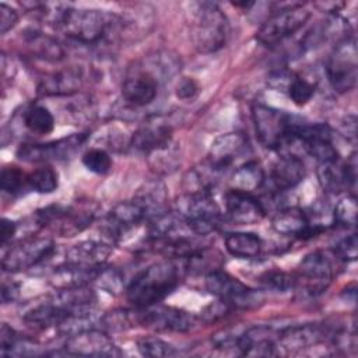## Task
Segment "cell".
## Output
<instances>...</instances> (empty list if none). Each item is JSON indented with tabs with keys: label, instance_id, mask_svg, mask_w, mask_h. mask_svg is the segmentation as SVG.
I'll return each mask as SVG.
<instances>
[{
	"label": "cell",
	"instance_id": "obj_33",
	"mask_svg": "<svg viewBox=\"0 0 358 358\" xmlns=\"http://www.w3.org/2000/svg\"><path fill=\"white\" fill-rule=\"evenodd\" d=\"M24 126L35 134H48L55 129V117L50 110L42 105H34L24 112Z\"/></svg>",
	"mask_w": 358,
	"mask_h": 358
},
{
	"label": "cell",
	"instance_id": "obj_29",
	"mask_svg": "<svg viewBox=\"0 0 358 358\" xmlns=\"http://www.w3.org/2000/svg\"><path fill=\"white\" fill-rule=\"evenodd\" d=\"M222 172L215 169L207 159L192 168L183 176L185 193H211V189L217 185Z\"/></svg>",
	"mask_w": 358,
	"mask_h": 358
},
{
	"label": "cell",
	"instance_id": "obj_6",
	"mask_svg": "<svg viewBox=\"0 0 358 358\" xmlns=\"http://www.w3.org/2000/svg\"><path fill=\"white\" fill-rule=\"evenodd\" d=\"M252 120L259 141L270 150H278L291 141L295 117L267 105L252 106Z\"/></svg>",
	"mask_w": 358,
	"mask_h": 358
},
{
	"label": "cell",
	"instance_id": "obj_2",
	"mask_svg": "<svg viewBox=\"0 0 358 358\" xmlns=\"http://www.w3.org/2000/svg\"><path fill=\"white\" fill-rule=\"evenodd\" d=\"M122 20L112 13L95 8H66L57 27L80 43L95 45L117 34Z\"/></svg>",
	"mask_w": 358,
	"mask_h": 358
},
{
	"label": "cell",
	"instance_id": "obj_47",
	"mask_svg": "<svg viewBox=\"0 0 358 358\" xmlns=\"http://www.w3.org/2000/svg\"><path fill=\"white\" fill-rule=\"evenodd\" d=\"M199 91L197 84L192 78H183L176 87V95L182 99H192Z\"/></svg>",
	"mask_w": 358,
	"mask_h": 358
},
{
	"label": "cell",
	"instance_id": "obj_26",
	"mask_svg": "<svg viewBox=\"0 0 358 358\" xmlns=\"http://www.w3.org/2000/svg\"><path fill=\"white\" fill-rule=\"evenodd\" d=\"M305 178V165L296 155L280 157L270 169V179L275 190L285 192L299 185Z\"/></svg>",
	"mask_w": 358,
	"mask_h": 358
},
{
	"label": "cell",
	"instance_id": "obj_27",
	"mask_svg": "<svg viewBox=\"0 0 358 358\" xmlns=\"http://www.w3.org/2000/svg\"><path fill=\"white\" fill-rule=\"evenodd\" d=\"M270 329L257 326L248 329L245 333L239 334L236 351L246 357H271L277 355V345L270 334Z\"/></svg>",
	"mask_w": 358,
	"mask_h": 358
},
{
	"label": "cell",
	"instance_id": "obj_28",
	"mask_svg": "<svg viewBox=\"0 0 358 358\" xmlns=\"http://www.w3.org/2000/svg\"><path fill=\"white\" fill-rule=\"evenodd\" d=\"M110 253L112 248L109 243L101 241H83L66 252V262L90 267H101L105 264Z\"/></svg>",
	"mask_w": 358,
	"mask_h": 358
},
{
	"label": "cell",
	"instance_id": "obj_40",
	"mask_svg": "<svg viewBox=\"0 0 358 358\" xmlns=\"http://www.w3.org/2000/svg\"><path fill=\"white\" fill-rule=\"evenodd\" d=\"M27 178H28V175H25L18 166H14V165L4 166L1 171V176H0L1 189L6 193L15 194V193L21 192L22 189L28 187Z\"/></svg>",
	"mask_w": 358,
	"mask_h": 358
},
{
	"label": "cell",
	"instance_id": "obj_11",
	"mask_svg": "<svg viewBox=\"0 0 358 358\" xmlns=\"http://www.w3.org/2000/svg\"><path fill=\"white\" fill-rule=\"evenodd\" d=\"M87 133H76L50 143L22 144L17 150V157L25 162H48L63 161L74 155L87 141Z\"/></svg>",
	"mask_w": 358,
	"mask_h": 358
},
{
	"label": "cell",
	"instance_id": "obj_14",
	"mask_svg": "<svg viewBox=\"0 0 358 358\" xmlns=\"http://www.w3.org/2000/svg\"><path fill=\"white\" fill-rule=\"evenodd\" d=\"M138 322L141 326L159 331L185 333L194 327L196 316L172 306H150L138 308Z\"/></svg>",
	"mask_w": 358,
	"mask_h": 358
},
{
	"label": "cell",
	"instance_id": "obj_25",
	"mask_svg": "<svg viewBox=\"0 0 358 358\" xmlns=\"http://www.w3.org/2000/svg\"><path fill=\"white\" fill-rule=\"evenodd\" d=\"M101 267H90V266L64 262L62 266L53 270V273L50 274L49 282L56 289L88 285L90 282H95Z\"/></svg>",
	"mask_w": 358,
	"mask_h": 358
},
{
	"label": "cell",
	"instance_id": "obj_41",
	"mask_svg": "<svg viewBox=\"0 0 358 358\" xmlns=\"http://www.w3.org/2000/svg\"><path fill=\"white\" fill-rule=\"evenodd\" d=\"M260 282L268 288L278 292H285L288 289L295 288V277L294 274L281 271V270H270L266 271L260 277Z\"/></svg>",
	"mask_w": 358,
	"mask_h": 358
},
{
	"label": "cell",
	"instance_id": "obj_42",
	"mask_svg": "<svg viewBox=\"0 0 358 358\" xmlns=\"http://www.w3.org/2000/svg\"><path fill=\"white\" fill-rule=\"evenodd\" d=\"M95 282L110 294H117L123 288V275L115 267L102 266Z\"/></svg>",
	"mask_w": 358,
	"mask_h": 358
},
{
	"label": "cell",
	"instance_id": "obj_12",
	"mask_svg": "<svg viewBox=\"0 0 358 358\" xmlns=\"http://www.w3.org/2000/svg\"><path fill=\"white\" fill-rule=\"evenodd\" d=\"M204 284L210 294L228 302L232 308H246L256 302L253 289L221 268L207 273Z\"/></svg>",
	"mask_w": 358,
	"mask_h": 358
},
{
	"label": "cell",
	"instance_id": "obj_9",
	"mask_svg": "<svg viewBox=\"0 0 358 358\" xmlns=\"http://www.w3.org/2000/svg\"><path fill=\"white\" fill-rule=\"evenodd\" d=\"M55 252V242L48 236L32 235L11 245L1 257L4 271L15 273L31 268Z\"/></svg>",
	"mask_w": 358,
	"mask_h": 358
},
{
	"label": "cell",
	"instance_id": "obj_20",
	"mask_svg": "<svg viewBox=\"0 0 358 358\" xmlns=\"http://www.w3.org/2000/svg\"><path fill=\"white\" fill-rule=\"evenodd\" d=\"M84 83V70L80 66H69L41 78L38 92L45 96H69L78 92Z\"/></svg>",
	"mask_w": 358,
	"mask_h": 358
},
{
	"label": "cell",
	"instance_id": "obj_15",
	"mask_svg": "<svg viewBox=\"0 0 358 358\" xmlns=\"http://www.w3.org/2000/svg\"><path fill=\"white\" fill-rule=\"evenodd\" d=\"M172 124L162 116H152L131 134L130 145L150 155L172 145Z\"/></svg>",
	"mask_w": 358,
	"mask_h": 358
},
{
	"label": "cell",
	"instance_id": "obj_5",
	"mask_svg": "<svg viewBox=\"0 0 358 358\" xmlns=\"http://www.w3.org/2000/svg\"><path fill=\"white\" fill-rule=\"evenodd\" d=\"M35 220L41 227H50L60 236H74L92 224L95 208L91 207V203L74 206L53 204L38 210Z\"/></svg>",
	"mask_w": 358,
	"mask_h": 358
},
{
	"label": "cell",
	"instance_id": "obj_10",
	"mask_svg": "<svg viewBox=\"0 0 358 358\" xmlns=\"http://www.w3.org/2000/svg\"><path fill=\"white\" fill-rule=\"evenodd\" d=\"M295 277V288L301 287L303 292L316 296L324 292L334 277L331 259L323 250L306 255L298 266Z\"/></svg>",
	"mask_w": 358,
	"mask_h": 358
},
{
	"label": "cell",
	"instance_id": "obj_22",
	"mask_svg": "<svg viewBox=\"0 0 358 358\" xmlns=\"http://www.w3.org/2000/svg\"><path fill=\"white\" fill-rule=\"evenodd\" d=\"M144 221V213L136 201H120L105 217L103 231L110 239L119 241Z\"/></svg>",
	"mask_w": 358,
	"mask_h": 358
},
{
	"label": "cell",
	"instance_id": "obj_39",
	"mask_svg": "<svg viewBox=\"0 0 358 358\" xmlns=\"http://www.w3.org/2000/svg\"><path fill=\"white\" fill-rule=\"evenodd\" d=\"M334 222L343 227H354L357 221V199L354 194H347L338 200L333 213Z\"/></svg>",
	"mask_w": 358,
	"mask_h": 358
},
{
	"label": "cell",
	"instance_id": "obj_3",
	"mask_svg": "<svg viewBox=\"0 0 358 358\" xmlns=\"http://www.w3.org/2000/svg\"><path fill=\"white\" fill-rule=\"evenodd\" d=\"M229 22L215 3H194L190 20V41L200 53L220 50L228 41Z\"/></svg>",
	"mask_w": 358,
	"mask_h": 358
},
{
	"label": "cell",
	"instance_id": "obj_32",
	"mask_svg": "<svg viewBox=\"0 0 358 358\" xmlns=\"http://www.w3.org/2000/svg\"><path fill=\"white\" fill-rule=\"evenodd\" d=\"M27 45L35 57L45 60H60L64 57V50L53 38L41 32H32L27 35Z\"/></svg>",
	"mask_w": 358,
	"mask_h": 358
},
{
	"label": "cell",
	"instance_id": "obj_34",
	"mask_svg": "<svg viewBox=\"0 0 358 358\" xmlns=\"http://www.w3.org/2000/svg\"><path fill=\"white\" fill-rule=\"evenodd\" d=\"M284 91L288 94V96L295 105L302 106L312 99L316 91V84L303 76L291 73L284 87Z\"/></svg>",
	"mask_w": 358,
	"mask_h": 358
},
{
	"label": "cell",
	"instance_id": "obj_46",
	"mask_svg": "<svg viewBox=\"0 0 358 358\" xmlns=\"http://www.w3.org/2000/svg\"><path fill=\"white\" fill-rule=\"evenodd\" d=\"M18 338V334L14 329H11L7 323L1 324L0 330V352L3 355H8V352L13 350L15 341Z\"/></svg>",
	"mask_w": 358,
	"mask_h": 358
},
{
	"label": "cell",
	"instance_id": "obj_7",
	"mask_svg": "<svg viewBox=\"0 0 358 358\" xmlns=\"http://www.w3.org/2000/svg\"><path fill=\"white\" fill-rule=\"evenodd\" d=\"M326 73L331 88L344 94L351 91L358 78V63H357V46L355 41L350 36L338 41L329 57Z\"/></svg>",
	"mask_w": 358,
	"mask_h": 358
},
{
	"label": "cell",
	"instance_id": "obj_38",
	"mask_svg": "<svg viewBox=\"0 0 358 358\" xmlns=\"http://www.w3.org/2000/svg\"><path fill=\"white\" fill-rule=\"evenodd\" d=\"M137 350H138V352L141 355H144V357H154V358L171 357V355L176 354L175 348L171 344H168L162 338L154 337V336L140 338L137 341Z\"/></svg>",
	"mask_w": 358,
	"mask_h": 358
},
{
	"label": "cell",
	"instance_id": "obj_31",
	"mask_svg": "<svg viewBox=\"0 0 358 358\" xmlns=\"http://www.w3.org/2000/svg\"><path fill=\"white\" fill-rule=\"evenodd\" d=\"M264 183V171L256 161H246L239 165L231 176V189L252 193Z\"/></svg>",
	"mask_w": 358,
	"mask_h": 358
},
{
	"label": "cell",
	"instance_id": "obj_45",
	"mask_svg": "<svg viewBox=\"0 0 358 358\" xmlns=\"http://www.w3.org/2000/svg\"><path fill=\"white\" fill-rule=\"evenodd\" d=\"M18 21V13L7 6L6 3L0 4V32L1 35L7 34Z\"/></svg>",
	"mask_w": 358,
	"mask_h": 358
},
{
	"label": "cell",
	"instance_id": "obj_24",
	"mask_svg": "<svg viewBox=\"0 0 358 358\" xmlns=\"http://www.w3.org/2000/svg\"><path fill=\"white\" fill-rule=\"evenodd\" d=\"M133 201L143 210L145 222H150L159 215L168 213V190L162 180L152 179L144 182L134 193Z\"/></svg>",
	"mask_w": 358,
	"mask_h": 358
},
{
	"label": "cell",
	"instance_id": "obj_36",
	"mask_svg": "<svg viewBox=\"0 0 358 358\" xmlns=\"http://www.w3.org/2000/svg\"><path fill=\"white\" fill-rule=\"evenodd\" d=\"M102 327L109 331H122L130 327L140 324L138 322V310H127V309H115L108 312L101 319Z\"/></svg>",
	"mask_w": 358,
	"mask_h": 358
},
{
	"label": "cell",
	"instance_id": "obj_1",
	"mask_svg": "<svg viewBox=\"0 0 358 358\" xmlns=\"http://www.w3.org/2000/svg\"><path fill=\"white\" fill-rule=\"evenodd\" d=\"M185 271V263L179 266L176 259L154 263L131 280L126 288V296L137 308L154 306L179 285Z\"/></svg>",
	"mask_w": 358,
	"mask_h": 358
},
{
	"label": "cell",
	"instance_id": "obj_23",
	"mask_svg": "<svg viewBox=\"0 0 358 358\" xmlns=\"http://www.w3.org/2000/svg\"><path fill=\"white\" fill-rule=\"evenodd\" d=\"M225 208L231 221L238 225L257 224L263 220L266 213L263 204L250 196V193L234 189L225 193Z\"/></svg>",
	"mask_w": 358,
	"mask_h": 358
},
{
	"label": "cell",
	"instance_id": "obj_48",
	"mask_svg": "<svg viewBox=\"0 0 358 358\" xmlns=\"http://www.w3.org/2000/svg\"><path fill=\"white\" fill-rule=\"evenodd\" d=\"M15 231H17V225H15L14 221H11L8 218H3L1 220V225H0V243H1L3 248L11 241V238L15 234Z\"/></svg>",
	"mask_w": 358,
	"mask_h": 358
},
{
	"label": "cell",
	"instance_id": "obj_21",
	"mask_svg": "<svg viewBox=\"0 0 358 358\" xmlns=\"http://www.w3.org/2000/svg\"><path fill=\"white\" fill-rule=\"evenodd\" d=\"M248 138L241 131H231L218 136L210 145L207 161L220 172H225L234 161L246 152Z\"/></svg>",
	"mask_w": 358,
	"mask_h": 358
},
{
	"label": "cell",
	"instance_id": "obj_18",
	"mask_svg": "<svg viewBox=\"0 0 358 358\" xmlns=\"http://www.w3.org/2000/svg\"><path fill=\"white\" fill-rule=\"evenodd\" d=\"M317 178L322 187L330 193L344 192L355 185L357 180V158L355 152L343 162L340 158L319 164Z\"/></svg>",
	"mask_w": 358,
	"mask_h": 358
},
{
	"label": "cell",
	"instance_id": "obj_4",
	"mask_svg": "<svg viewBox=\"0 0 358 358\" xmlns=\"http://www.w3.org/2000/svg\"><path fill=\"white\" fill-rule=\"evenodd\" d=\"M175 213L197 236L208 235L221 225V210L211 193H185L176 201Z\"/></svg>",
	"mask_w": 358,
	"mask_h": 358
},
{
	"label": "cell",
	"instance_id": "obj_43",
	"mask_svg": "<svg viewBox=\"0 0 358 358\" xmlns=\"http://www.w3.org/2000/svg\"><path fill=\"white\" fill-rule=\"evenodd\" d=\"M334 253L340 260L344 262H354L358 255V242H357V234H351L341 241L337 242L334 248Z\"/></svg>",
	"mask_w": 358,
	"mask_h": 358
},
{
	"label": "cell",
	"instance_id": "obj_13",
	"mask_svg": "<svg viewBox=\"0 0 358 358\" xmlns=\"http://www.w3.org/2000/svg\"><path fill=\"white\" fill-rule=\"evenodd\" d=\"M64 351L80 357H120L122 351L102 330L83 329L66 340Z\"/></svg>",
	"mask_w": 358,
	"mask_h": 358
},
{
	"label": "cell",
	"instance_id": "obj_8",
	"mask_svg": "<svg viewBox=\"0 0 358 358\" xmlns=\"http://www.w3.org/2000/svg\"><path fill=\"white\" fill-rule=\"evenodd\" d=\"M310 11L302 4H291L274 11L259 28L256 39L264 46H273L296 32L309 20Z\"/></svg>",
	"mask_w": 358,
	"mask_h": 358
},
{
	"label": "cell",
	"instance_id": "obj_37",
	"mask_svg": "<svg viewBox=\"0 0 358 358\" xmlns=\"http://www.w3.org/2000/svg\"><path fill=\"white\" fill-rule=\"evenodd\" d=\"M81 161L88 171L96 175H105L112 169V158L103 148H90L83 154Z\"/></svg>",
	"mask_w": 358,
	"mask_h": 358
},
{
	"label": "cell",
	"instance_id": "obj_17",
	"mask_svg": "<svg viewBox=\"0 0 358 358\" xmlns=\"http://www.w3.org/2000/svg\"><path fill=\"white\" fill-rule=\"evenodd\" d=\"M273 228L284 236L309 239L326 229V227L313 222L310 217L298 207H285L273 217Z\"/></svg>",
	"mask_w": 358,
	"mask_h": 358
},
{
	"label": "cell",
	"instance_id": "obj_30",
	"mask_svg": "<svg viewBox=\"0 0 358 358\" xmlns=\"http://www.w3.org/2000/svg\"><path fill=\"white\" fill-rule=\"evenodd\" d=\"M225 249L239 259H253L262 252L260 236L253 232H229L225 235Z\"/></svg>",
	"mask_w": 358,
	"mask_h": 358
},
{
	"label": "cell",
	"instance_id": "obj_35",
	"mask_svg": "<svg viewBox=\"0 0 358 358\" xmlns=\"http://www.w3.org/2000/svg\"><path fill=\"white\" fill-rule=\"evenodd\" d=\"M27 183L36 193H53L59 186V175L52 166H42L28 175Z\"/></svg>",
	"mask_w": 358,
	"mask_h": 358
},
{
	"label": "cell",
	"instance_id": "obj_16",
	"mask_svg": "<svg viewBox=\"0 0 358 358\" xmlns=\"http://www.w3.org/2000/svg\"><path fill=\"white\" fill-rule=\"evenodd\" d=\"M330 334L331 333L326 324L306 323L289 326L278 334L275 345L285 354H298L302 350L312 348L327 337H331Z\"/></svg>",
	"mask_w": 358,
	"mask_h": 358
},
{
	"label": "cell",
	"instance_id": "obj_44",
	"mask_svg": "<svg viewBox=\"0 0 358 358\" xmlns=\"http://www.w3.org/2000/svg\"><path fill=\"white\" fill-rule=\"evenodd\" d=\"M232 309V306L225 302V301H215L213 303H210L208 306H206L200 315V319H203L204 322H214V320H218L221 317H224L227 313H229V310Z\"/></svg>",
	"mask_w": 358,
	"mask_h": 358
},
{
	"label": "cell",
	"instance_id": "obj_49",
	"mask_svg": "<svg viewBox=\"0 0 358 358\" xmlns=\"http://www.w3.org/2000/svg\"><path fill=\"white\" fill-rule=\"evenodd\" d=\"M18 291H20V285L15 284V282H8V284H3L1 287V299L4 303L10 302V301H14L18 295Z\"/></svg>",
	"mask_w": 358,
	"mask_h": 358
},
{
	"label": "cell",
	"instance_id": "obj_19",
	"mask_svg": "<svg viewBox=\"0 0 358 358\" xmlns=\"http://www.w3.org/2000/svg\"><path fill=\"white\" fill-rule=\"evenodd\" d=\"M159 78L148 69H136L127 74L122 84V96L133 106L151 103L158 92Z\"/></svg>",
	"mask_w": 358,
	"mask_h": 358
}]
</instances>
